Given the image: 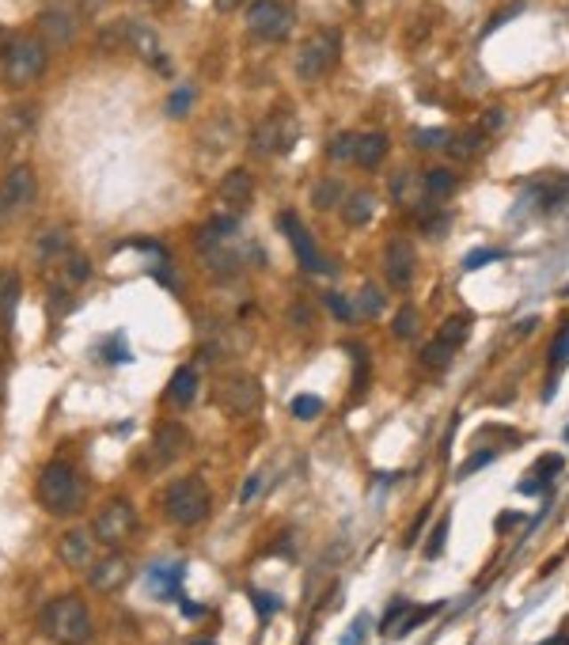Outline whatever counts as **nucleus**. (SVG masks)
<instances>
[{
  "instance_id": "nucleus-43",
  "label": "nucleus",
  "mask_w": 569,
  "mask_h": 645,
  "mask_svg": "<svg viewBox=\"0 0 569 645\" xmlns=\"http://www.w3.org/2000/svg\"><path fill=\"white\" fill-rule=\"evenodd\" d=\"M490 460H493V452H475V456H471V460H467V464L460 467V479H467V475H471V471H475V467H486Z\"/></svg>"
},
{
  "instance_id": "nucleus-45",
  "label": "nucleus",
  "mask_w": 569,
  "mask_h": 645,
  "mask_svg": "<svg viewBox=\"0 0 569 645\" xmlns=\"http://www.w3.org/2000/svg\"><path fill=\"white\" fill-rule=\"evenodd\" d=\"M217 4V12H236L239 4H247V0H212Z\"/></svg>"
},
{
  "instance_id": "nucleus-7",
  "label": "nucleus",
  "mask_w": 569,
  "mask_h": 645,
  "mask_svg": "<svg viewBox=\"0 0 569 645\" xmlns=\"http://www.w3.org/2000/svg\"><path fill=\"white\" fill-rule=\"evenodd\" d=\"M217 403H220L224 414H232V418L254 414L262 407V383L254 376H228L217 387Z\"/></svg>"
},
{
  "instance_id": "nucleus-53",
  "label": "nucleus",
  "mask_w": 569,
  "mask_h": 645,
  "mask_svg": "<svg viewBox=\"0 0 569 645\" xmlns=\"http://www.w3.org/2000/svg\"><path fill=\"white\" fill-rule=\"evenodd\" d=\"M565 440H569V425H565Z\"/></svg>"
},
{
  "instance_id": "nucleus-33",
  "label": "nucleus",
  "mask_w": 569,
  "mask_h": 645,
  "mask_svg": "<svg viewBox=\"0 0 569 645\" xmlns=\"http://www.w3.org/2000/svg\"><path fill=\"white\" fill-rule=\"evenodd\" d=\"M467 335H471V319L467 315H452V319L440 327V342H448V346H460V342H467Z\"/></svg>"
},
{
  "instance_id": "nucleus-39",
  "label": "nucleus",
  "mask_w": 569,
  "mask_h": 645,
  "mask_svg": "<svg viewBox=\"0 0 569 645\" xmlns=\"http://www.w3.org/2000/svg\"><path fill=\"white\" fill-rule=\"evenodd\" d=\"M445 141V129H414V149H437Z\"/></svg>"
},
{
  "instance_id": "nucleus-28",
  "label": "nucleus",
  "mask_w": 569,
  "mask_h": 645,
  "mask_svg": "<svg viewBox=\"0 0 569 645\" xmlns=\"http://www.w3.org/2000/svg\"><path fill=\"white\" fill-rule=\"evenodd\" d=\"M410 611H414V604H410V600H403V596H398V600H391V608L383 611L380 634H383V638H395V634H398V626L406 623V615H410Z\"/></svg>"
},
{
  "instance_id": "nucleus-44",
  "label": "nucleus",
  "mask_w": 569,
  "mask_h": 645,
  "mask_svg": "<svg viewBox=\"0 0 569 645\" xmlns=\"http://www.w3.org/2000/svg\"><path fill=\"white\" fill-rule=\"evenodd\" d=\"M365 626H368V619L365 615H357V623H353V630H349V638L341 641V645H361L365 641Z\"/></svg>"
},
{
  "instance_id": "nucleus-21",
  "label": "nucleus",
  "mask_w": 569,
  "mask_h": 645,
  "mask_svg": "<svg viewBox=\"0 0 569 645\" xmlns=\"http://www.w3.org/2000/svg\"><path fill=\"white\" fill-rule=\"evenodd\" d=\"M35 254H38V262H57V258H65L68 254V232L65 228H46L35 243Z\"/></svg>"
},
{
  "instance_id": "nucleus-52",
  "label": "nucleus",
  "mask_w": 569,
  "mask_h": 645,
  "mask_svg": "<svg viewBox=\"0 0 569 645\" xmlns=\"http://www.w3.org/2000/svg\"><path fill=\"white\" fill-rule=\"evenodd\" d=\"M145 4H164V0H145Z\"/></svg>"
},
{
  "instance_id": "nucleus-47",
  "label": "nucleus",
  "mask_w": 569,
  "mask_h": 645,
  "mask_svg": "<svg viewBox=\"0 0 569 645\" xmlns=\"http://www.w3.org/2000/svg\"><path fill=\"white\" fill-rule=\"evenodd\" d=\"M254 604H259V611H266V615H269V611H274V608H277V604H274V600H262V593H254Z\"/></svg>"
},
{
  "instance_id": "nucleus-42",
  "label": "nucleus",
  "mask_w": 569,
  "mask_h": 645,
  "mask_svg": "<svg viewBox=\"0 0 569 645\" xmlns=\"http://www.w3.org/2000/svg\"><path fill=\"white\" fill-rule=\"evenodd\" d=\"M445 539H448V516L433 528V539H429V547H425V554L437 558V554H440V547H445Z\"/></svg>"
},
{
  "instance_id": "nucleus-5",
  "label": "nucleus",
  "mask_w": 569,
  "mask_h": 645,
  "mask_svg": "<svg viewBox=\"0 0 569 645\" xmlns=\"http://www.w3.org/2000/svg\"><path fill=\"white\" fill-rule=\"evenodd\" d=\"M251 141H254V152L259 156H277V152H289L296 141H301V122L293 118L289 110H277V114H269L266 122H259L254 125V133H251Z\"/></svg>"
},
{
  "instance_id": "nucleus-22",
  "label": "nucleus",
  "mask_w": 569,
  "mask_h": 645,
  "mask_svg": "<svg viewBox=\"0 0 569 645\" xmlns=\"http://www.w3.org/2000/svg\"><path fill=\"white\" fill-rule=\"evenodd\" d=\"M194 395H197V372L194 368H179L175 380H171V387H167V399L175 407H190Z\"/></svg>"
},
{
  "instance_id": "nucleus-30",
  "label": "nucleus",
  "mask_w": 569,
  "mask_h": 645,
  "mask_svg": "<svg viewBox=\"0 0 569 645\" xmlns=\"http://www.w3.org/2000/svg\"><path fill=\"white\" fill-rule=\"evenodd\" d=\"M482 149V133L478 129H467L460 137H448V156L452 160H471V156Z\"/></svg>"
},
{
  "instance_id": "nucleus-36",
  "label": "nucleus",
  "mask_w": 569,
  "mask_h": 645,
  "mask_svg": "<svg viewBox=\"0 0 569 645\" xmlns=\"http://www.w3.org/2000/svg\"><path fill=\"white\" fill-rule=\"evenodd\" d=\"M353 149H357V137H353V133H341L334 145L326 149V156H331V160H353Z\"/></svg>"
},
{
  "instance_id": "nucleus-41",
  "label": "nucleus",
  "mask_w": 569,
  "mask_h": 645,
  "mask_svg": "<svg viewBox=\"0 0 569 645\" xmlns=\"http://www.w3.org/2000/svg\"><path fill=\"white\" fill-rule=\"evenodd\" d=\"M554 471H562V456H543L535 467H532V475H539L543 482H550L554 479Z\"/></svg>"
},
{
  "instance_id": "nucleus-34",
  "label": "nucleus",
  "mask_w": 569,
  "mask_h": 645,
  "mask_svg": "<svg viewBox=\"0 0 569 645\" xmlns=\"http://www.w3.org/2000/svg\"><path fill=\"white\" fill-rule=\"evenodd\" d=\"M289 410H293V418L311 422V418H319V414H323V399L319 395H296L289 403Z\"/></svg>"
},
{
  "instance_id": "nucleus-35",
  "label": "nucleus",
  "mask_w": 569,
  "mask_h": 645,
  "mask_svg": "<svg viewBox=\"0 0 569 645\" xmlns=\"http://www.w3.org/2000/svg\"><path fill=\"white\" fill-rule=\"evenodd\" d=\"M391 331H395V338H414V335H418V308H414V304L398 308Z\"/></svg>"
},
{
  "instance_id": "nucleus-4",
  "label": "nucleus",
  "mask_w": 569,
  "mask_h": 645,
  "mask_svg": "<svg viewBox=\"0 0 569 645\" xmlns=\"http://www.w3.org/2000/svg\"><path fill=\"white\" fill-rule=\"evenodd\" d=\"M338 53H341L338 31H316L301 50H296V77L316 84L319 77H326L338 65Z\"/></svg>"
},
{
  "instance_id": "nucleus-17",
  "label": "nucleus",
  "mask_w": 569,
  "mask_h": 645,
  "mask_svg": "<svg viewBox=\"0 0 569 645\" xmlns=\"http://www.w3.org/2000/svg\"><path fill=\"white\" fill-rule=\"evenodd\" d=\"M217 194H220V202H228V206H251V198H254V179H251V171H244V167H236V171H228V175L220 179V186H217Z\"/></svg>"
},
{
  "instance_id": "nucleus-15",
  "label": "nucleus",
  "mask_w": 569,
  "mask_h": 645,
  "mask_svg": "<svg viewBox=\"0 0 569 645\" xmlns=\"http://www.w3.org/2000/svg\"><path fill=\"white\" fill-rule=\"evenodd\" d=\"M125 581H130V562H125L122 554H110L103 562L92 566V589L95 593H118Z\"/></svg>"
},
{
  "instance_id": "nucleus-46",
  "label": "nucleus",
  "mask_w": 569,
  "mask_h": 645,
  "mask_svg": "<svg viewBox=\"0 0 569 645\" xmlns=\"http://www.w3.org/2000/svg\"><path fill=\"white\" fill-rule=\"evenodd\" d=\"M107 4H110V0H80L84 12H99V8H107Z\"/></svg>"
},
{
  "instance_id": "nucleus-14",
  "label": "nucleus",
  "mask_w": 569,
  "mask_h": 645,
  "mask_svg": "<svg viewBox=\"0 0 569 645\" xmlns=\"http://www.w3.org/2000/svg\"><path fill=\"white\" fill-rule=\"evenodd\" d=\"M247 346H251V335L244 331V327H217V331L202 342V353L209 357V361H224V357L247 353Z\"/></svg>"
},
{
  "instance_id": "nucleus-11",
  "label": "nucleus",
  "mask_w": 569,
  "mask_h": 645,
  "mask_svg": "<svg viewBox=\"0 0 569 645\" xmlns=\"http://www.w3.org/2000/svg\"><path fill=\"white\" fill-rule=\"evenodd\" d=\"M133 524H137V516H133L130 501H110V505L99 509L95 524H92V536L99 543H110V547H114V543H122L125 536L133 532Z\"/></svg>"
},
{
  "instance_id": "nucleus-32",
  "label": "nucleus",
  "mask_w": 569,
  "mask_h": 645,
  "mask_svg": "<svg viewBox=\"0 0 569 645\" xmlns=\"http://www.w3.org/2000/svg\"><path fill=\"white\" fill-rule=\"evenodd\" d=\"M61 278H65V289H76V285H84V281L92 278V262L84 254H65Z\"/></svg>"
},
{
  "instance_id": "nucleus-29",
  "label": "nucleus",
  "mask_w": 569,
  "mask_h": 645,
  "mask_svg": "<svg viewBox=\"0 0 569 645\" xmlns=\"http://www.w3.org/2000/svg\"><path fill=\"white\" fill-rule=\"evenodd\" d=\"M380 311H383V293H376L373 285H365L357 300H353V319H376Z\"/></svg>"
},
{
  "instance_id": "nucleus-9",
  "label": "nucleus",
  "mask_w": 569,
  "mask_h": 645,
  "mask_svg": "<svg viewBox=\"0 0 569 645\" xmlns=\"http://www.w3.org/2000/svg\"><path fill=\"white\" fill-rule=\"evenodd\" d=\"M35 194H38V182H35V171L20 164V167H12L4 182H0V221H8L12 213H20L35 202Z\"/></svg>"
},
{
  "instance_id": "nucleus-51",
  "label": "nucleus",
  "mask_w": 569,
  "mask_h": 645,
  "mask_svg": "<svg viewBox=\"0 0 569 645\" xmlns=\"http://www.w3.org/2000/svg\"><path fill=\"white\" fill-rule=\"evenodd\" d=\"M190 645H217V641H209V638H197V641H190Z\"/></svg>"
},
{
  "instance_id": "nucleus-3",
  "label": "nucleus",
  "mask_w": 569,
  "mask_h": 645,
  "mask_svg": "<svg viewBox=\"0 0 569 645\" xmlns=\"http://www.w3.org/2000/svg\"><path fill=\"white\" fill-rule=\"evenodd\" d=\"M209 505H212V494H209L205 479H197V475H187V479L171 482L167 494H164V512H167V520H175V524H182V528L205 520V516H209Z\"/></svg>"
},
{
  "instance_id": "nucleus-10",
  "label": "nucleus",
  "mask_w": 569,
  "mask_h": 645,
  "mask_svg": "<svg viewBox=\"0 0 569 645\" xmlns=\"http://www.w3.org/2000/svg\"><path fill=\"white\" fill-rule=\"evenodd\" d=\"M277 224H281V232L289 236V243H293V251H296V262H301V266L308 270V274H323V270H326V258L319 254L316 239H311V232H308V228L301 224V217L284 209L281 217H277Z\"/></svg>"
},
{
  "instance_id": "nucleus-2",
  "label": "nucleus",
  "mask_w": 569,
  "mask_h": 645,
  "mask_svg": "<svg viewBox=\"0 0 569 645\" xmlns=\"http://www.w3.org/2000/svg\"><path fill=\"white\" fill-rule=\"evenodd\" d=\"M38 501L46 505L53 516H68L80 509L84 501V486H80V475L65 460H53L42 467L38 475Z\"/></svg>"
},
{
  "instance_id": "nucleus-50",
  "label": "nucleus",
  "mask_w": 569,
  "mask_h": 645,
  "mask_svg": "<svg viewBox=\"0 0 569 645\" xmlns=\"http://www.w3.org/2000/svg\"><path fill=\"white\" fill-rule=\"evenodd\" d=\"M539 645H569V630H565V634H558V638H547V641H539Z\"/></svg>"
},
{
  "instance_id": "nucleus-31",
  "label": "nucleus",
  "mask_w": 569,
  "mask_h": 645,
  "mask_svg": "<svg viewBox=\"0 0 569 645\" xmlns=\"http://www.w3.org/2000/svg\"><path fill=\"white\" fill-rule=\"evenodd\" d=\"M452 350L455 346H448V342H440V338H433L429 346H425L421 353H418V361L425 365V368H433V372H440V368H448L452 365Z\"/></svg>"
},
{
  "instance_id": "nucleus-16",
  "label": "nucleus",
  "mask_w": 569,
  "mask_h": 645,
  "mask_svg": "<svg viewBox=\"0 0 569 645\" xmlns=\"http://www.w3.org/2000/svg\"><path fill=\"white\" fill-rule=\"evenodd\" d=\"M38 31L50 46H68V42H73V31H76V20L68 16L65 8H46L38 16Z\"/></svg>"
},
{
  "instance_id": "nucleus-27",
  "label": "nucleus",
  "mask_w": 569,
  "mask_h": 645,
  "mask_svg": "<svg viewBox=\"0 0 569 645\" xmlns=\"http://www.w3.org/2000/svg\"><path fill=\"white\" fill-rule=\"evenodd\" d=\"M346 202V190H341V182L338 179H323L316 182V190H311V206L316 209H334Z\"/></svg>"
},
{
  "instance_id": "nucleus-48",
  "label": "nucleus",
  "mask_w": 569,
  "mask_h": 645,
  "mask_svg": "<svg viewBox=\"0 0 569 645\" xmlns=\"http://www.w3.org/2000/svg\"><path fill=\"white\" fill-rule=\"evenodd\" d=\"M254 490H259V475L247 479V486H244V501H251V497H254Z\"/></svg>"
},
{
  "instance_id": "nucleus-1",
  "label": "nucleus",
  "mask_w": 569,
  "mask_h": 645,
  "mask_svg": "<svg viewBox=\"0 0 569 645\" xmlns=\"http://www.w3.org/2000/svg\"><path fill=\"white\" fill-rule=\"evenodd\" d=\"M42 634L57 645H88L92 641V611L80 596H57L53 604L42 608L38 615Z\"/></svg>"
},
{
  "instance_id": "nucleus-38",
  "label": "nucleus",
  "mask_w": 569,
  "mask_h": 645,
  "mask_svg": "<svg viewBox=\"0 0 569 645\" xmlns=\"http://www.w3.org/2000/svg\"><path fill=\"white\" fill-rule=\"evenodd\" d=\"M190 99H194L190 88H179L175 95H171V99H167V114H171V118H182V114L190 110Z\"/></svg>"
},
{
  "instance_id": "nucleus-8",
  "label": "nucleus",
  "mask_w": 569,
  "mask_h": 645,
  "mask_svg": "<svg viewBox=\"0 0 569 645\" xmlns=\"http://www.w3.org/2000/svg\"><path fill=\"white\" fill-rule=\"evenodd\" d=\"M247 27L254 38H266V42H277L289 35L293 27V12L281 4V0H254L247 8Z\"/></svg>"
},
{
  "instance_id": "nucleus-13",
  "label": "nucleus",
  "mask_w": 569,
  "mask_h": 645,
  "mask_svg": "<svg viewBox=\"0 0 569 645\" xmlns=\"http://www.w3.org/2000/svg\"><path fill=\"white\" fill-rule=\"evenodd\" d=\"M190 452V433L182 429L179 422H164V425H156V437H152V464H175L182 460V456Z\"/></svg>"
},
{
  "instance_id": "nucleus-20",
  "label": "nucleus",
  "mask_w": 569,
  "mask_h": 645,
  "mask_svg": "<svg viewBox=\"0 0 569 645\" xmlns=\"http://www.w3.org/2000/svg\"><path fill=\"white\" fill-rule=\"evenodd\" d=\"M373 209H376L373 194H368V190H353V194H346V202H341V221H346L349 228H361V224L373 221Z\"/></svg>"
},
{
  "instance_id": "nucleus-6",
  "label": "nucleus",
  "mask_w": 569,
  "mask_h": 645,
  "mask_svg": "<svg viewBox=\"0 0 569 645\" xmlns=\"http://www.w3.org/2000/svg\"><path fill=\"white\" fill-rule=\"evenodd\" d=\"M42 69H46V50H42V42L23 38V42H16V46H8V53H4V80L12 84V88L38 80Z\"/></svg>"
},
{
  "instance_id": "nucleus-25",
  "label": "nucleus",
  "mask_w": 569,
  "mask_h": 645,
  "mask_svg": "<svg viewBox=\"0 0 569 645\" xmlns=\"http://www.w3.org/2000/svg\"><path fill=\"white\" fill-rule=\"evenodd\" d=\"M547 365H550V387H547V399L554 395V376L569 365V327H562L558 338L550 342V357H547Z\"/></svg>"
},
{
  "instance_id": "nucleus-40",
  "label": "nucleus",
  "mask_w": 569,
  "mask_h": 645,
  "mask_svg": "<svg viewBox=\"0 0 569 645\" xmlns=\"http://www.w3.org/2000/svg\"><path fill=\"white\" fill-rule=\"evenodd\" d=\"M326 308L334 311V319H338V323H353V308H349L338 293H326Z\"/></svg>"
},
{
  "instance_id": "nucleus-23",
  "label": "nucleus",
  "mask_w": 569,
  "mask_h": 645,
  "mask_svg": "<svg viewBox=\"0 0 569 645\" xmlns=\"http://www.w3.org/2000/svg\"><path fill=\"white\" fill-rule=\"evenodd\" d=\"M460 186V179L452 175L448 167H433V171H425V198H433V202H445V198Z\"/></svg>"
},
{
  "instance_id": "nucleus-26",
  "label": "nucleus",
  "mask_w": 569,
  "mask_h": 645,
  "mask_svg": "<svg viewBox=\"0 0 569 645\" xmlns=\"http://www.w3.org/2000/svg\"><path fill=\"white\" fill-rule=\"evenodd\" d=\"M16 304H20V278L12 274V270H4V274H0V323L12 319Z\"/></svg>"
},
{
  "instance_id": "nucleus-37",
  "label": "nucleus",
  "mask_w": 569,
  "mask_h": 645,
  "mask_svg": "<svg viewBox=\"0 0 569 645\" xmlns=\"http://www.w3.org/2000/svg\"><path fill=\"white\" fill-rule=\"evenodd\" d=\"M497 258H505L497 247H482V251H471L463 258V270H478V266H490V262H497Z\"/></svg>"
},
{
  "instance_id": "nucleus-12",
  "label": "nucleus",
  "mask_w": 569,
  "mask_h": 645,
  "mask_svg": "<svg viewBox=\"0 0 569 645\" xmlns=\"http://www.w3.org/2000/svg\"><path fill=\"white\" fill-rule=\"evenodd\" d=\"M414 270H418V251L410 239H391L388 251H383V274H388V285H395L398 293L410 289L414 281Z\"/></svg>"
},
{
  "instance_id": "nucleus-18",
  "label": "nucleus",
  "mask_w": 569,
  "mask_h": 645,
  "mask_svg": "<svg viewBox=\"0 0 569 645\" xmlns=\"http://www.w3.org/2000/svg\"><path fill=\"white\" fill-rule=\"evenodd\" d=\"M92 558H95V536L92 532H68L61 539V562L68 569H84V566H92Z\"/></svg>"
},
{
  "instance_id": "nucleus-19",
  "label": "nucleus",
  "mask_w": 569,
  "mask_h": 645,
  "mask_svg": "<svg viewBox=\"0 0 569 645\" xmlns=\"http://www.w3.org/2000/svg\"><path fill=\"white\" fill-rule=\"evenodd\" d=\"M388 156V133H365L357 137V149H353V164L357 167H380V160Z\"/></svg>"
},
{
  "instance_id": "nucleus-24",
  "label": "nucleus",
  "mask_w": 569,
  "mask_h": 645,
  "mask_svg": "<svg viewBox=\"0 0 569 645\" xmlns=\"http://www.w3.org/2000/svg\"><path fill=\"white\" fill-rule=\"evenodd\" d=\"M236 236V217H217V221H209L202 232H197V247H217V243L224 239H232Z\"/></svg>"
},
{
  "instance_id": "nucleus-49",
  "label": "nucleus",
  "mask_w": 569,
  "mask_h": 645,
  "mask_svg": "<svg viewBox=\"0 0 569 645\" xmlns=\"http://www.w3.org/2000/svg\"><path fill=\"white\" fill-rule=\"evenodd\" d=\"M4 353H8V327L0 323V361H4Z\"/></svg>"
}]
</instances>
